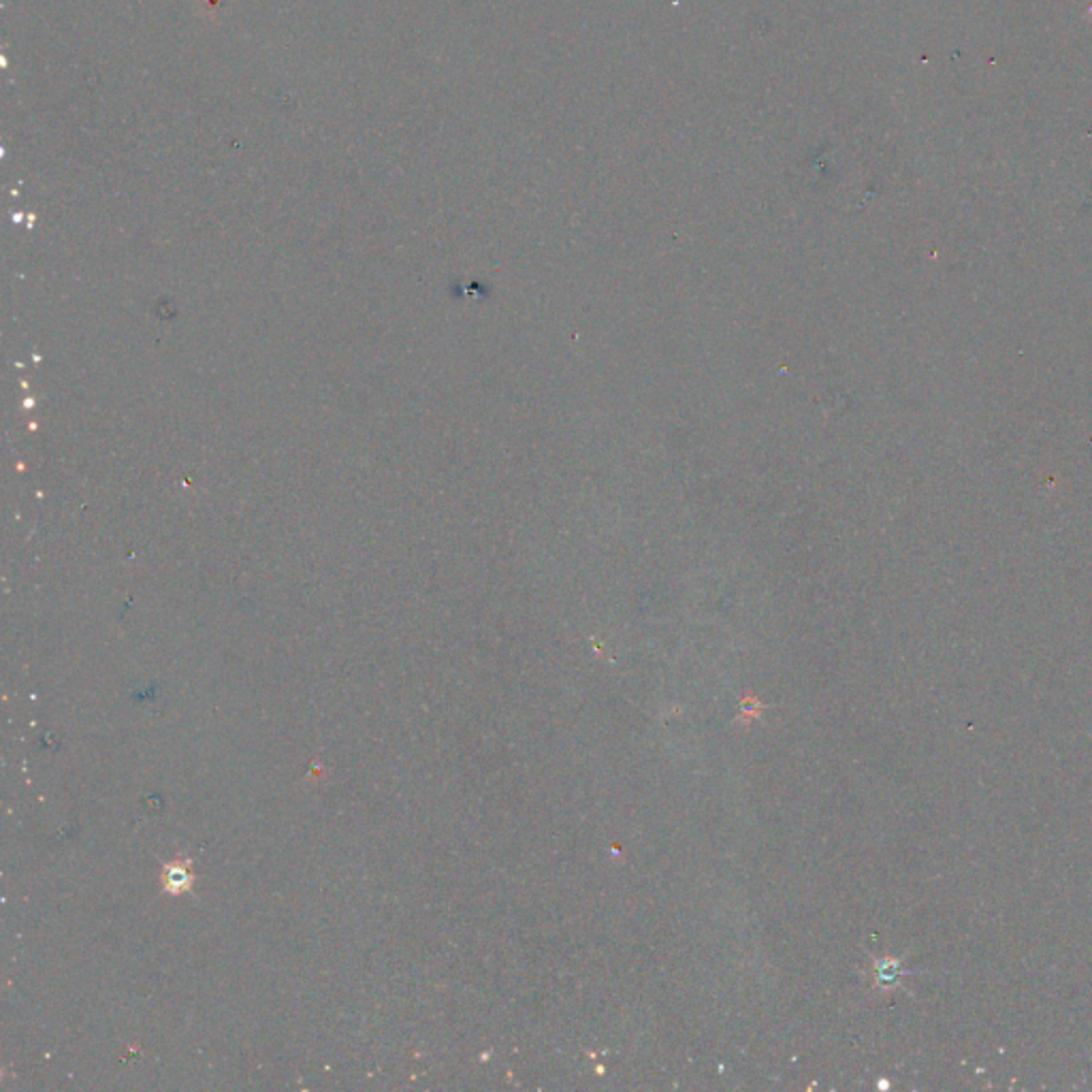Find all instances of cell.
<instances>
[{
  "label": "cell",
  "instance_id": "6da1fadb",
  "mask_svg": "<svg viewBox=\"0 0 1092 1092\" xmlns=\"http://www.w3.org/2000/svg\"><path fill=\"white\" fill-rule=\"evenodd\" d=\"M165 886L167 889H171V892H180V889H186L191 886V873H188L186 866H168L167 873H165Z\"/></svg>",
  "mask_w": 1092,
  "mask_h": 1092
}]
</instances>
